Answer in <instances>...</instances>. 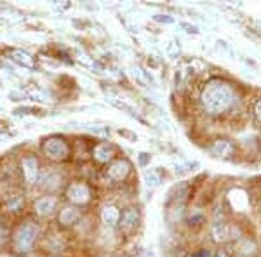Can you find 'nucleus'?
<instances>
[{"mask_svg":"<svg viewBox=\"0 0 261 257\" xmlns=\"http://www.w3.org/2000/svg\"><path fill=\"white\" fill-rule=\"evenodd\" d=\"M65 196L70 202V205L75 207H81L91 202L92 198V189L87 183L84 181H71L68 186L65 188Z\"/></svg>","mask_w":261,"mask_h":257,"instance_id":"obj_6","label":"nucleus"},{"mask_svg":"<svg viewBox=\"0 0 261 257\" xmlns=\"http://www.w3.org/2000/svg\"><path fill=\"white\" fill-rule=\"evenodd\" d=\"M254 113H256V117H258V120L261 122V101H258V103H256Z\"/></svg>","mask_w":261,"mask_h":257,"instance_id":"obj_24","label":"nucleus"},{"mask_svg":"<svg viewBox=\"0 0 261 257\" xmlns=\"http://www.w3.org/2000/svg\"><path fill=\"white\" fill-rule=\"evenodd\" d=\"M211 235H213V238L216 240V242H225V240L230 238V227L225 222V219H223L221 212L214 214L213 224H211Z\"/></svg>","mask_w":261,"mask_h":257,"instance_id":"obj_14","label":"nucleus"},{"mask_svg":"<svg viewBox=\"0 0 261 257\" xmlns=\"http://www.w3.org/2000/svg\"><path fill=\"white\" fill-rule=\"evenodd\" d=\"M65 186V174L56 167H45L42 168V174L37 183V188L42 193H47V195H56V191Z\"/></svg>","mask_w":261,"mask_h":257,"instance_id":"obj_5","label":"nucleus"},{"mask_svg":"<svg viewBox=\"0 0 261 257\" xmlns=\"http://www.w3.org/2000/svg\"><path fill=\"white\" fill-rule=\"evenodd\" d=\"M202 106L211 115H220L231 108L235 101V92L228 83L221 82V80H213L205 85L202 91Z\"/></svg>","mask_w":261,"mask_h":257,"instance_id":"obj_2","label":"nucleus"},{"mask_svg":"<svg viewBox=\"0 0 261 257\" xmlns=\"http://www.w3.org/2000/svg\"><path fill=\"white\" fill-rule=\"evenodd\" d=\"M256 252V247L254 243L251 242V240H241V242L237 243V254L242 255V257H252Z\"/></svg>","mask_w":261,"mask_h":257,"instance_id":"obj_19","label":"nucleus"},{"mask_svg":"<svg viewBox=\"0 0 261 257\" xmlns=\"http://www.w3.org/2000/svg\"><path fill=\"white\" fill-rule=\"evenodd\" d=\"M209 151L216 157H230L233 153V145L228 141V139H216L211 146H209Z\"/></svg>","mask_w":261,"mask_h":257,"instance_id":"obj_17","label":"nucleus"},{"mask_svg":"<svg viewBox=\"0 0 261 257\" xmlns=\"http://www.w3.org/2000/svg\"><path fill=\"white\" fill-rule=\"evenodd\" d=\"M214 257H231V255H230L226 250H223V248H220V250L216 252V255H214Z\"/></svg>","mask_w":261,"mask_h":257,"instance_id":"obj_25","label":"nucleus"},{"mask_svg":"<svg viewBox=\"0 0 261 257\" xmlns=\"http://www.w3.org/2000/svg\"><path fill=\"white\" fill-rule=\"evenodd\" d=\"M130 174V163L125 158H117L113 160L110 165L107 167V178L113 181V183H122L127 179Z\"/></svg>","mask_w":261,"mask_h":257,"instance_id":"obj_9","label":"nucleus"},{"mask_svg":"<svg viewBox=\"0 0 261 257\" xmlns=\"http://www.w3.org/2000/svg\"><path fill=\"white\" fill-rule=\"evenodd\" d=\"M66 247V242L61 235L58 233H47L44 240L40 242V248L47 254H61Z\"/></svg>","mask_w":261,"mask_h":257,"instance_id":"obj_11","label":"nucleus"},{"mask_svg":"<svg viewBox=\"0 0 261 257\" xmlns=\"http://www.w3.org/2000/svg\"><path fill=\"white\" fill-rule=\"evenodd\" d=\"M202 252V254H197L195 257H209V255H211V254H209V250H200Z\"/></svg>","mask_w":261,"mask_h":257,"instance_id":"obj_26","label":"nucleus"},{"mask_svg":"<svg viewBox=\"0 0 261 257\" xmlns=\"http://www.w3.org/2000/svg\"><path fill=\"white\" fill-rule=\"evenodd\" d=\"M40 153L44 155L49 162H65L70 157V145L65 137L61 136H53L44 139V142L40 145Z\"/></svg>","mask_w":261,"mask_h":257,"instance_id":"obj_4","label":"nucleus"},{"mask_svg":"<svg viewBox=\"0 0 261 257\" xmlns=\"http://www.w3.org/2000/svg\"><path fill=\"white\" fill-rule=\"evenodd\" d=\"M58 207H60V200L56 195H47L42 193L40 196H37L32 204V214L35 219H47L53 214H56Z\"/></svg>","mask_w":261,"mask_h":257,"instance_id":"obj_7","label":"nucleus"},{"mask_svg":"<svg viewBox=\"0 0 261 257\" xmlns=\"http://www.w3.org/2000/svg\"><path fill=\"white\" fill-rule=\"evenodd\" d=\"M113 155H115L113 146L108 145V142H98V145L92 148V158H94V162H98V163H108V162L112 163Z\"/></svg>","mask_w":261,"mask_h":257,"instance_id":"obj_15","label":"nucleus"},{"mask_svg":"<svg viewBox=\"0 0 261 257\" xmlns=\"http://www.w3.org/2000/svg\"><path fill=\"white\" fill-rule=\"evenodd\" d=\"M155 21H164V23H171V18L169 16H166V14H157L155 16Z\"/></svg>","mask_w":261,"mask_h":257,"instance_id":"obj_23","label":"nucleus"},{"mask_svg":"<svg viewBox=\"0 0 261 257\" xmlns=\"http://www.w3.org/2000/svg\"><path fill=\"white\" fill-rule=\"evenodd\" d=\"M18 172L19 178L23 181L24 186L32 188L37 186L39 183V178L42 174V167H40V160L35 153H27L19 158L18 162Z\"/></svg>","mask_w":261,"mask_h":257,"instance_id":"obj_3","label":"nucleus"},{"mask_svg":"<svg viewBox=\"0 0 261 257\" xmlns=\"http://www.w3.org/2000/svg\"><path fill=\"white\" fill-rule=\"evenodd\" d=\"M40 224L39 221L32 217H27L23 221H19L16 226H12L11 233V243L9 248L12 254L16 255H24L30 254L35 247H39V238H40Z\"/></svg>","mask_w":261,"mask_h":257,"instance_id":"obj_1","label":"nucleus"},{"mask_svg":"<svg viewBox=\"0 0 261 257\" xmlns=\"http://www.w3.org/2000/svg\"><path fill=\"white\" fill-rule=\"evenodd\" d=\"M181 26H183V28H185V30H187L188 33H195V35H197V33H200V32H199V28H197V26H195V24L181 23Z\"/></svg>","mask_w":261,"mask_h":257,"instance_id":"obj_22","label":"nucleus"},{"mask_svg":"<svg viewBox=\"0 0 261 257\" xmlns=\"http://www.w3.org/2000/svg\"><path fill=\"white\" fill-rule=\"evenodd\" d=\"M24 205H27V198H24L23 193L19 191H9L7 195H4L2 200V209L7 216H16V214H21L24 210Z\"/></svg>","mask_w":261,"mask_h":257,"instance_id":"obj_8","label":"nucleus"},{"mask_svg":"<svg viewBox=\"0 0 261 257\" xmlns=\"http://www.w3.org/2000/svg\"><path fill=\"white\" fill-rule=\"evenodd\" d=\"M138 221H140V210L136 207H125L120 214L119 227L124 233H130L138 226Z\"/></svg>","mask_w":261,"mask_h":257,"instance_id":"obj_13","label":"nucleus"},{"mask_svg":"<svg viewBox=\"0 0 261 257\" xmlns=\"http://www.w3.org/2000/svg\"><path fill=\"white\" fill-rule=\"evenodd\" d=\"M11 233H12V226L9 224V221L6 217H0V250L9 247Z\"/></svg>","mask_w":261,"mask_h":257,"instance_id":"obj_18","label":"nucleus"},{"mask_svg":"<svg viewBox=\"0 0 261 257\" xmlns=\"http://www.w3.org/2000/svg\"><path fill=\"white\" fill-rule=\"evenodd\" d=\"M11 60L16 61L21 66H24V68H28V70L35 68V58L23 49H12L11 50Z\"/></svg>","mask_w":261,"mask_h":257,"instance_id":"obj_16","label":"nucleus"},{"mask_svg":"<svg viewBox=\"0 0 261 257\" xmlns=\"http://www.w3.org/2000/svg\"><path fill=\"white\" fill-rule=\"evenodd\" d=\"M145 178H146V181H151V186H157V184L161 183V172L150 170V172H146V174H145Z\"/></svg>","mask_w":261,"mask_h":257,"instance_id":"obj_20","label":"nucleus"},{"mask_svg":"<svg viewBox=\"0 0 261 257\" xmlns=\"http://www.w3.org/2000/svg\"><path fill=\"white\" fill-rule=\"evenodd\" d=\"M134 77H138V80H140L141 83H150L151 82V77L150 75H146L141 68H134Z\"/></svg>","mask_w":261,"mask_h":257,"instance_id":"obj_21","label":"nucleus"},{"mask_svg":"<svg viewBox=\"0 0 261 257\" xmlns=\"http://www.w3.org/2000/svg\"><path fill=\"white\" fill-rule=\"evenodd\" d=\"M120 209L115 204H107L99 210V219L107 227H115L120 222Z\"/></svg>","mask_w":261,"mask_h":257,"instance_id":"obj_12","label":"nucleus"},{"mask_svg":"<svg viewBox=\"0 0 261 257\" xmlns=\"http://www.w3.org/2000/svg\"><path fill=\"white\" fill-rule=\"evenodd\" d=\"M82 219V212L75 205H65L58 210V224L61 227H73Z\"/></svg>","mask_w":261,"mask_h":257,"instance_id":"obj_10","label":"nucleus"}]
</instances>
